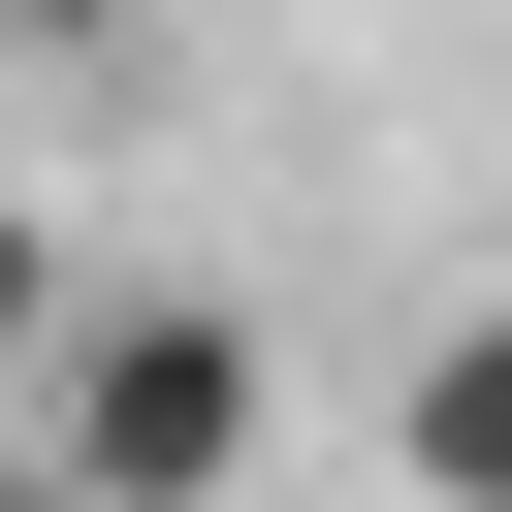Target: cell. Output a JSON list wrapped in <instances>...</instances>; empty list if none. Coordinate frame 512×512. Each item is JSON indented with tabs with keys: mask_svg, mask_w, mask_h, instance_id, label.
I'll list each match as a JSON object with an SVG mask.
<instances>
[{
	"mask_svg": "<svg viewBox=\"0 0 512 512\" xmlns=\"http://www.w3.org/2000/svg\"><path fill=\"white\" fill-rule=\"evenodd\" d=\"M384 480L416 512H512V320H416L384 352Z\"/></svg>",
	"mask_w": 512,
	"mask_h": 512,
	"instance_id": "7a4b0ae2",
	"label": "cell"
},
{
	"mask_svg": "<svg viewBox=\"0 0 512 512\" xmlns=\"http://www.w3.org/2000/svg\"><path fill=\"white\" fill-rule=\"evenodd\" d=\"M288 448V384H256V320H192V288H64V352H32V416H0V480H64V512H192V480H256Z\"/></svg>",
	"mask_w": 512,
	"mask_h": 512,
	"instance_id": "6da1fadb",
	"label": "cell"
},
{
	"mask_svg": "<svg viewBox=\"0 0 512 512\" xmlns=\"http://www.w3.org/2000/svg\"><path fill=\"white\" fill-rule=\"evenodd\" d=\"M0 32H96V0H0Z\"/></svg>",
	"mask_w": 512,
	"mask_h": 512,
	"instance_id": "277c9868",
	"label": "cell"
},
{
	"mask_svg": "<svg viewBox=\"0 0 512 512\" xmlns=\"http://www.w3.org/2000/svg\"><path fill=\"white\" fill-rule=\"evenodd\" d=\"M32 352H64V224L0 192V416H32Z\"/></svg>",
	"mask_w": 512,
	"mask_h": 512,
	"instance_id": "3957f363",
	"label": "cell"
}]
</instances>
